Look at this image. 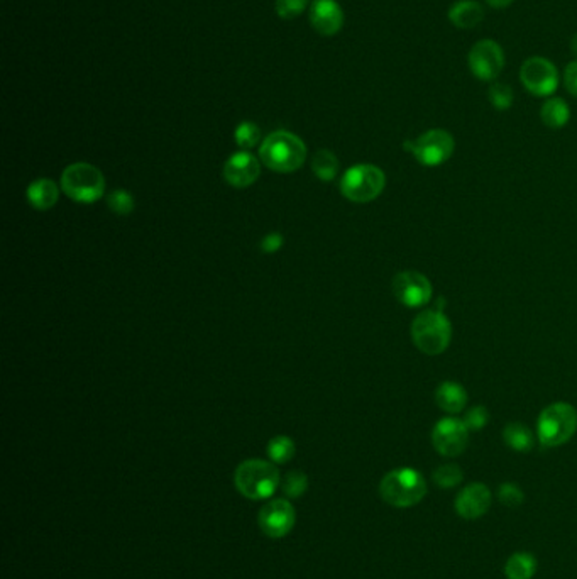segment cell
<instances>
[{"mask_svg":"<svg viewBox=\"0 0 577 579\" xmlns=\"http://www.w3.org/2000/svg\"><path fill=\"white\" fill-rule=\"evenodd\" d=\"M259 156L273 172H296L307 160V146L293 133L276 131L263 141Z\"/></svg>","mask_w":577,"mask_h":579,"instance_id":"obj_1","label":"cell"},{"mask_svg":"<svg viewBox=\"0 0 577 579\" xmlns=\"http://www.w3.org/2000/svg\"><path fill=\"white\" fill-rule=\"evenodd\" d=\"M235 486L249 500H266L280 486V471L268 461L249 459L235 469Z\"/></svg>","mask_w":577,"mask_h":579,"instance_id":"obj_2","label":"cell"},{"mask_svg":"<svg viewBox=\"0 0 577 579\" xmlns=\"http://www.w3.org/2000/svg\"><path fill=\"white\" fill-rule=\"evenodd\" d=\"M380 494L386 504L406 508L423 500L427 494V483L417 469H393L381 480Z\"/></svg>","mask_w":577,"mask_h":579,"instance_id":"obj_3","label":"cell"},{"mask_svg":"<svg viewBox=\"0 0 577 579\" xmlns=\"http://www.w3.org/2000/svg\"><path fill=\"white\" fill-rule=\"evenodd\" d=\"M412 339L423 354L437 356L451 344L453 325L443 312L425 310L412 324Z\"/></svg>","mask_w":577,"mask_h":579,"instance_id":"obj_4","label":"cell"},{"mask_svg":"<svg viewBox=\"0 0 577 579\" xmlns=\"http://www.w3.org/2000/svg\"><path fill=\"white\" fill-rule=\"evenodd\" d=\"M577 431V410L557 402L542 410L537 422V437L545 447H557L569 443Z\"/></svg>","mask_w":577,"mask_h":579,"instance_id":"obj_5","label":"cell"},{"mask_svg":"<svg viewBox=\"0 0 577 579\" xmlns=\"http://www.w3.org/2000/svg\"><path fill=\"white\" fill-rule=\"evenodd\" d=\"M63 192L75 202L80 204H92L97 202L105 192V178L88 163H75L70 165L62 176Z\"/></svg>","mask_w":577,"mask_h":579,"instance_id":"obj_6","label":"cell"},{"mask_svg":"<svg viewBox=\"0 0 577 579\" xmlns=\"http://www.w3.org/2000/svg\"><path fill=\"white\" fill-rule=\"evenodd\" d=\"M386 185V176L374 165H356L344 173L341 192L347 200L368 204L380 197Z\"/></svg>","mask_w":577,"mask_h":579,"instance_id":"obj_7","label":"cell"},{"mask_svg":"<svg viewBox=\"0 0 577 579\" xmlns=\"http://www.w3.org/2000/svg\"><path fill=\"white\" fill-rule=\"evenodd\" d=\"M413 158L423 166H441L454 155L455 141L445 129H430L412 143H405Z\"/></svg>","mask_w":577,"mask_h":579,"instance_id":"obj_8","label":"cell"},{"mask_svg":"<svg viewBox=\"0 0 577 579\" xmlns=\"http://www.w3.org/2000/svg\"><path fill=\"white\" fill-rule=\"evenodd\" d=\"M520 80L535 97H551L561 82L557 66L542 56H532L522 65Z\"/></svg>","mask_w":577,"mask_h":579,"instance_id":"obj_9","label":"cell"},{"mask_svg":"<svg viewBox=\"0 0 577 579\" xmlns=\"http://www.w3.org/2000/svg\"><path fill=\"white\" fill-rule=\"evenodd\" d=\"M467 65L481 82H494L503 72V48L492 39H481L469 51Z\"/></svg>","mask_w":577,"mask_h":579,"instance_id":"obj_10","label":"cell"},{"mask_svg":"<svg viewBox=\"0 0 577 579\" xmlns=\"http://www.w3.org/2000/svg\"><path fill=\"white\" fill-rule=\"evenodd\" d=\"M259 527L270 539H282L295 527V506L288 500H271L261 508L258 515Z\"/></svg>","mask_w":577,"mask_h":579,"instance_id":"obj_11","label":"cell"},{"mask_svg":"<svg viewBox=\"0 0 577 579\" xmlns=\"http://www.w3.org/2000/svg\"><path fill=\"white\" fill-rule=\"evenodd\" d=\"M432 443L439 454L455 457L464 453L469 443V429L463 420L447 417L439 420L432 432Z\"/></svg>","mask_w":577,"mask_h":579,"instance_id":"obj_12","label":"cell"},{"mask_svg":"<svg viewBox=\"0 0 577 579\" xmlns=\"http://www.w3.org/2000/svg\"><path fill=\"white\" fill-rule=\"evenodd\" d=\"M393 294L400 304L408 308L427 305L432 298V284L425 275L418 272H402L394 276Z\"/></svg>","mask_w":577,"mask_h":579,"instance_id":"obj_13","label":"cell"},{"mask_svg":"<svg viewBox=\"0 0 577 579\" xmlns=\"http://www.w3.org/2000/svg\"><path fill=\"white\" fill-rule=\"evenodd\" d=\"M261 175V166L259 161L254 155L241 151L235 153L224 165V178L229 185L235 188H246L251 186Z\"/></svg>","mask_w":577,"mask_h":579,"instance_id":"obj_14","label":"cell"},{"mask_svg":"<svg viewBox=\"0 0 577 579\" xmlns=\"http://www.w3.org/2000/svg\"><path fill=\"white\" fill-rule=\"evenodd\" d=\"M492 506V492L482 483H473L466 486L455 500L457 514L467 520L482 517Z\"/></svg>","mask_w":577,"mask_h":579,"instance_id":"obj_15","label":"cell"},{"mask_svg":"<svg viewBox=\"0 0 577 579\" xmlns=\"http://www.w3.org/2000/svg\"><path fill=\"white\" fill-rule=\"evenodd\" d=\"M310 25L322 36L337 35L344 25L343 7L335 0H315L310 11Z\"/></svg>","mask_w":577,"mask_h":579,"instance_id":"obj_16","label":"cell"},{"mask_svg":"<svg viewBox=\"0 0 577 579\" xmlns=\"http://www.w3.org/2000/svg\"><path fill=\"white\" fill-rule=\"evenodd\" d=\"M447 17L457 29H473L484 19V9L476 0H457L451 5Z\"/></svg>","mask_w":577,"mask_h":579,"instance_id":"obj_17","label":"cell"},{"mask_svg":"<svg viewBox=\"0 0 577 579\" xmlns=\"http://www.w3.org/2000/svg\"><path fill=\"white\" fill-rule=\"evenodd\" d=\"M435 402L447 414H461L467 405V392L463 384L443 382L435 390Z\"/></svg>","mask_w":577,"mask_h":579,"instance_id":"obj_18","label":"cell"},{"mask_svg":"<svg viewBox=\"0 0 577 579\" xmlns=\"http://www.w3.org/2000/svg\"><path fill=\"white\" fill-rule=\"evenodd\" d=\"M60 197V190L50 178H39L27 186V200L36 210H50Z\"/></svg>","mask_w":577,"mask_h":579,"instance_id":"obj_19","label":"cell"},{"mask_svg":"<svg viewBox=\"0 0 577 579\" xmlns=\"http://www.w3.org/2000/svg\"><path fill=\"white\" fill-rule=\"evenodd\" d=\"M542 123L551 129H562L571 119V109L564 99L549 97L543 102L541 111Z\"/></svg>","mask_w":577,"mask_h":579,"instance_id":"obj_20","label":"cell"},{"mask_svg":"<svg viewBox=\"0 0 577 579\" xmlns=\"http://www.w3.org/2000/svg\"><path fill=\"white\" fill-rule=\"evenodd\" d=\"M503 439L508 447H512L518 453L532 451L535 444L533 432L530 431L525 424H520V422H512L504 427Z\"/></svg>","mask_w":577,"mask_h":579,"instance_id":"obj_21","label":"cell"},{"mask_svg":"<svg viewBox=\"0 0 577 579\" xmlns=\"http://www.w3.org/2000/svg\"><path fill=\"white\" fill-rule=\"evenodd\" d=\"M537 571V559L530 553H515L504 566L508 579H532Z\"/></svg>","mask_w":577,"mask_h":579,"instance_id":"obj_22","label":"cell"},{"mask_svg":"<svg viewBox=\"0 0 577 579\" xmlns=\"http://www.w3.org/2000/svg\"><path fill=\"white\" fill-rule=\"evenodd\" d=\"M312 168L322 182H332L339 172V160L329 149H320L312 160Z\"/></svg>","mask_w":577,"mask_h":579,"instance_id":"obj_23","label":"cell"},{"mask_svg":"<svg viewBox=\"0 0 577 579\" xmlns=\"http://www.w3.org/2000/svg\"><path fill=\"white\" fill-rule=\"evenodd\" d=\"M295 443L286 435H276L268 443V456L276 464H284L295 457Z\"/></svg>","mask_w":577,"mask_h":579,"instance_id":"obj_24","label":"cell"},{"mask_svg":"<svg viewBox=\"0 0 577 579\" xmlns=\"http://www.w3.org/2000/svg\"><path fill=\"white\" fill-rule=\"evenodd\" d=\"M488 97H490V102H492V105L496 111H508V109H512V105H513L515 94H513V88H512V86L504 85V84H500V82H494V84L490 86Z\"/></svg>","mask_w":577,"mask_h":579,"instance_id":"obj_25","label":"cell"},{"mask_svg":"<svg viewBox=\"0 0 577 579\" xmlns=\"http://www.w3.org/2000/svg\"><path fill=\"white\" fill-rule=\"evenodd\" d=\"M464 478L463 469L457 464H443L441 468L433 471V481L437 486H441L443 490L454 488L457 484H461V481Z\"/></svg>","mask_w":577,"mask_h":579,"instance_id":"obj_26","label":"cell"},{"mask_svg":"<svg viewBox=\"0 0 577 579\" xmlns=\"http://www.w3.org/2000/svg\"><path fill=\"white\" fill-rule=\"evenodd\" d=\"M308 478L303 471H290L283 480V492L290 498H298L307 492Z\"/></svg>","mask_w":577,"mask_h":579,"instance_id":"obj_27","label":"cell"},{"mask_svg":"<svg viewBox=\"0 0 577 579\" xmlns=\"http://www.w3.org/2000/svg\"><path fill=\"white\" fill-rule=\"evenodd\" d=\"M235 143L243 149L254 148L261 139V131L254 123H241L235 129Z\"/></svg>","mask_w":577,"mask_h":579,"instance_id":"obj_28","label":"cell"},{"mask_svg":"<svg viewBox=\"0 0 577 579\" xmlns=\"http://www.w3.org/2000/svg\"><path fill=\"white\" fill-rule=\"evenodd\" d=\"M107 205L117 215H129L134 210V198L127 190H114L107 197Z\"/></svg>","mask_w":577,"mask_h":579,"instance_id":"obj_29","label":"cell"},{"mask_svg":"<svg viewBox=\"0 0 577 579\" xmlns=\"http://www.w3.org/2000/svg\"><path fill=\"white\" fill-rule=\"evenodd\" d=\"M463 422L466 424V427L469 431H481V429H484V427L488 425V422H490V412H488V408L481 407V405L469 408Z\"/></svg>","mask_w":577,"mask_h":579,"instance_id":"obj_30","label":"cell"},{"mask_svg":"<svg viewBox=\"0 0 577 579\" xmlns=\"http://www.w3.org/2000/svg\"><path fill=\"white\" fill-rule=\"evenodd\" d=\"M307 5L308 0H276V13L282 19H295Z\"/></svg>","mask_w":577,"mask_h":579,"instance_id":"obj_31","label":"cell"},{"mask_svg":"<svg viewBox=\"0 0 577 579\" xmlns=\"http://www.w3.org/2000/svg\"><path fill=\"white\" fill-rule=\"evenodd\" d=\"M498 498L500 502L506 506H520L523 504V498L525 494L523 492L513 484V483H503L498 490Z\"/></svg>","mask_w":577,"mask_h":579,"instance_id":"obj_32","label":"cell"},{"mask_svg":"<svg viewBox=\"0 0 577 579\" xmlns=\"http://www.w3.org/2000/svg\"><path fill=\"white\" fill-rule=\"evenodd\" d=\"M564 85L567 88V92L577 99V60L569 63L565 66Z\"/></svg>","mask_w":577,"mask_h":579,"instance_id":"obj_33","label":"cell"},{"mask_svg":"<svg viewBox=\"0 0 577 579\" xmlns=\"http://www.w3.org/2000/svg\"><path fill=\"white\" fill-rule=\"evenodd\" d=\"M283 243H284V239H283V235H280V233H270V235H266L263 237V241H261V249H263V253L271 255V253L280 251V249H282Z\"/></svg>","mask_w":577,"mask_h":579,"instance_id":"obj_34","label":"cell"},{"mask_svg":"<svg viewBox=\"0 0 577 579\" xmlns=\"http://www.w3.org/2000/svg\"><path fill=\"white\" fill-rule=\"evenodd\" d=\"M515 0H486V4L492 9H506L508 5H512Z\"/></svg>","mask_w":577,"mask_h":579,"instance_id":"obj_35","label":"cell"},{"mask_svg":"<svg viewBox=\"0 0 577 579\" xmlns=\"http://www.w3.org/2000/svg\"><path fill=\"white\" fill-rule=\"evenodd\" d=\"M571 50H572V53L577 56V35H574L572 39H571Z\"/></svg>","mask_w":577,"mask_h":579,"instance_id":"obj_36","label":"cell"}]
</instances>
